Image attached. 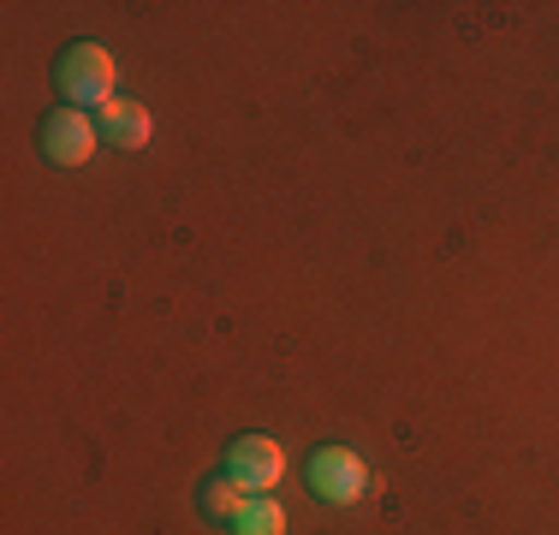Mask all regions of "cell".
Wrapping results in <instances>:
<instances>
[{
  "label": "cell",
  "mask_w": 559,
  "mask_h": 535,
  "mask_svg": "<svg viewBox=\"0 0 559 535\" xmlns=\"http://www.w3.org/2000/svg\"><path fill=\"white\" fill-rule=\"evenodd\" d=\"M233 535H286V506H280L274 494H257V500L245 506V518L233 524Z\"/></svg>",
  "instance_id": "7"
},
{
  "label": "cell",
  "mask_w": 559,
  "mask_h": 535,
  "mask_svg": "<svg viewBox=\"0 0 559 535\" xmlns=\"http://www.w3.org/2000/svg\"><path fill=\"white\" fill-rule=\"evenodd\" d=\"M310 488H316V500H328V506H357L376 488V476H369V464L357 459L352 447H322L310 459Z\"/></svg>",
  "instance_id": "2"
},
{
  "label": "cell",
  "mask_w": 559,
  "mask_h": 535,
  "mask_svg": "<svg viewBox=\"0 0 559 535\" xmlns=\"http://www.w3.org/2000/svg\"><path fill=\"white\" fill-rule=\"evenodd\" d=\"M96 126H102V138L114 143V150H150V138H155V119H150V107L143 102H108L96 114Z\"/></svg>",
  "instance_id": "5"
},
{
  "label": "cell",
  "mask_w": 559,
  "mask_h": 535,
  "mask_svg": "<svg viewBox=\"0 0 559 535\" xmlns=\"http://www.w3.org/2000/svg\"><path fill=\"white\" fill-rule=\"evenodd\" d=\"M96 143H102V126L84 114V107H60V114H48L43 155L55 160V167H84V160H96Z\"/></svg>",
  "instance_id": "3"
},
{
  "label": "cell",
  "mask_w": 559,
  "mask_h": 535,
  "mask_svg": "<svg viewBox=\"0 0 559 535\" xmlns=\"http://www.w3.org/2000/svg\"><path fill=\"white\" fill-rule=\"evenodd\" d=\"M250 500H257V494H250L238 476H221V482H209V488H203V518H209V524H238Z\"/></svg>",
  "instance_id": "6"
},
{
  "label": "cell",
  "mask_w": 559,
  "mask_h": 535,
  "mask_svg": "<svg viewBox=\"0 0 559 535\" xmlns=\"http://www.w3.org/2000/svg\"><path fill=\"white\" fill-rule=\"evenodd\" d=\"M114 84H119V60L102 43H72L60 54V96L72 107H96L102 114L108 102H119Z\"/></svg>",
  "instance_id": "1"
},
{
  "label": "cell",
  "mask_w": 559,
  "mask_h": 535,
  "mask_svg": "<svg viewBox=\"0 0 559 535\" xmlns=\"http://www.w3.org/2000/svg\"><path fill=\"white\" fill-rule=\"evenodd\" d=\"M226 476H238L250 494H269L286 476V447L274 435H238L233 452H226Z\"/></svg>",
  "instance_id": "4"
}]
</instances>
